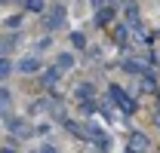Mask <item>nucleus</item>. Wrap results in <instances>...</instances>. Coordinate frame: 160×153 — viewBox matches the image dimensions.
Returning <instances> with one entry per match:
<instances>
[{"label": "nucleus", "mask_w": 160, "mask_h": 153, "mask_svg": "<svg viewBox=\"0 0 160 153\" xmlns=\"http://www.w3.org/2000/svg\"><path fill=\"white\" fill-rule=\"evenodd\" d=\"M43 64H40V58H34V55H28V58H22L19 61V71H25V74H34V71H40Z\"/></svg>", "instance_id": "nucleus-1"}, {"label": "nucleus", "mask_w": 160, "mask_h": 153, "mask_svg": "<svg viewBox=\"0 0 160 153\" xmlns=\"http://www.w3.org/2000/svg\"><path fill=\"white\" fill-rule=\"evenodd\" d=\"M43 9H46V3H43V0H25V12H43Z\"/></svg>", "instance_id": "nucleus-2"}, {"label": "nucleus", "mask_w": 160, "mask_h": 153, "mask_svg": "<svg viewBox=\"0 0 160 153\" xmlns=\"http://www.w3.org/2000/svg\"><path fill=\"white\" fill-rule=\"evenodd\" d=\"M71 64H74V58L68 55V52H65V55H59V67H71Z\"/></svg>", "instance_id": "nucleus-5"}, {"label": "nucleus", "mask_w": 160, "mask_h": 153, "mask_svg": "<svg viewBox=\"0 0 160 153\" xmlns=\"http://www.w3.org/2000/svg\"><path fill=\"white\" fill-rule=\"evenodd\" d=\"M9 101H12V92H9V89H0V110H6Z\"/></svg>", "instance_id": "nucleus-4"}, {"label": "nucleus", "mask_w": 160, "mask_h": 153, "mask_svg": "<svg viewBox=\"0 0 160 153\" xmlns=\"http://www.w3.org/2000/svg\"><path fill=\"white\" fill-rule=\"evenodd\" d=\"M0 3H3V0H0Z\"/></svg>", "instance_id": "nucleus-6"}, {"label": "nucleus", "mask_w": 160, "mask_h": 153, "mask_svg": "<svg viewBox=\"0 0 160 153\" xmlns=\"http://www.w3.org/2000/svg\"><path fill=\"white\" fill-rule=\"evenodd\" d=\"M9 74H12V61H9V58H0V83H3Z\"/></svg>", "instance_id": "nucleus-3"}]
</instances>
